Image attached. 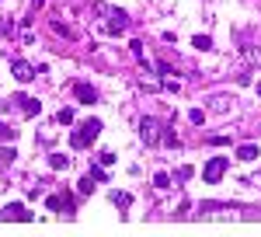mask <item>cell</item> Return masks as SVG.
Here are the masks:
<instances>
[{
    "instance_id": "ac0fdd59",
    "label": "cell",
    "mask_w": 261,
    "mask_h": 237,
    "mask_svg": "<svg viewBox=\"0 0 261 237\" xmlns=\"http://www.w3.org/2000/svg\"><path fill=\"white\" fill-rule=\"evenodd\" d=\"M188 118H192L195 126H202V122H205V112H202V108H192V112H188Z\"/></svg>"
},
{
    "instance_id": "ba28073f",
    "label": "cell",
    "mask_w": 261,
    "mask_h": 237,
    "mask_svg": "<svg viewBox=\"0 0 261 237\" xmlns=\"http://www.w3.org/2000/svg\"><path fill=\"white\" fill-rule=\"evenodd\" d=\"M73 94H77V101H84V105H94V101H98V91H94L91 84H77Z\"/></svg>"
},
{
    "instance_id": "e0dca14e",
    "label": "cell",
    "mask_w": 261,
    "mask_h": 237,
    "mask_svg": "<svg viewBox=\"0 0 261 237\" xmlns=\"http://www.w3.org/2000/svg\"><path fill=\"white\" fill-rule=\"evenodd\" d=\"M56 122H63V126H70V122H73V108H60V115H56Z\"/></svg>"
},
{
    "instance_id": "52a82bcc",
    "label": "cell",
    "mask_w": 261,
    "mask_h": 237,
    "mask_svg": "<svg viewBox=\"0 0 261 237\" xmlns=\"http://www.w3.org/2000/svg\"><path fill=\"white\" fill-rule=\"evenodd\" d=\"M125 28H129V14L125 11H108V32L112 35H122Z\"/></svg>"
},
{
    "instance_id": "30bf717a",
    "label": "cell",
    "mask_w": 261,
    "mask_h": 237,
    "mask_svg": "<svg viewBox=\"0 0 261 237\" xmlns=\"http://www.w3.org/2000/svg\"><path fill=\"white\" fill-rule=\"evenodd\" d=\"M77 192H81V196H91V192H94V178L84 175L81 181H77Z\"/></svg>"
},
{
    "instance_id": "6da1fadb",
    "label": "cell",
    "mask_w": 261,
    "mask_h": 237,
    "mask_svg": "<svg viewBox=\"0 0 261 237\" xmlns=\"http://www.w3.org/2000/svg\"><path fill=\"white\" fill-rule=\"evenodd\" d=\"M98 136H101V122L98 118H87V122H81V126L70 133V147H73V150H87V147H94Z\"/></svg>"
},
{
    "instance_id": "5b68a950",
    "label": "cell",
    "mask_w": 261,
    "mask_h": 237,
    "mask_svg": "<svg viewBox=\"0 0 261 237\" xmlns=\"http://www.w3.org/2000/svg\"><path fill=\"white\" fill-rule=\"evenodd\" d=\"M45 206H49V209H63L66 217H73V213H77V206H73L70 192H60V196H45Z\"/></svg>"
},
{
    "instance_id": "d6986e66",
    "label": "cell",
    "mask_w": 261,
    "mask_h": 237,
    "mask_svg": "<svg viewBox=\"0 0 261 237\" xmlns=\"http://www.w3.org/2000/svg\"><path fill=\"white\" fill-rule=\"evenodd\" d=\"M14 136H18V129H11V126L0 122V139H14Z\"/></svg>"
},
{
    "instance_id": "7a4b0ae2",
    "label": "cell",
    "mask_w": 261,
    "mask_h": 237,
    "mask_svg": "<svg viewBox=\"0 0 261 237\" xmlns=\"http://www.w3.org/2000/svg\"><path fill=\"white\" fill-rule=\"evenodd\" d=\"M164 126L161 118H153V115H143L140 118V139L146 143V147H157V143H164Z\"/></svg>"
},
{
    "instance_id": "ffe728a7",
    "label": "cell",
    "mask_w": 261,
    "mask_h": 237,
    "mask_svg": "<svg viewBox=\"0 0 261 237\" xmlns=\"http://www.w3.org/2000/svg\"><path fill=\"white\" fill-rule=\"evenodd\" d=\"M98 164H115V154H112V150H105V154L98 157Z\"/></svg>"
},
{
    "instance_id": "277c9868",
    "label": "cell",
    "mask_w": 261,
    "mask_h": 237,
    "mask_svg": "<svg viewBox=\"0 0 261 237\" xmlns=\"http://www.w3.org/2000/svg\"><path fill=\"white\" fill-rule=\"evenodd\" d=\"M223 175H226V157H213L205 168H202V178H205V185H220Z\"/></svg>"
},
{
    "instance_id": "8992f818",
    "label": "cell",
    "mask_w": 261,
    "mask_h": 237,
    "mask_svg": "<svg viewBox=\"0 0 261 237\" xmlns=\"http://www.w3.org/2000/svg\"><path fill=\"white\" fill-rule=\"evenodd\" d=\"M0 220H14V223H28L32 220V213L21 206V202H11V206H4L0 209Z\"/></svg>"
},
{
    "instance_id": "5bb4252c",
    "label": "cell",
    "mask_w": 261,
    "mask_h": 237,
    "mask_svg": "<svg viewBox=\"0 0 261 237\" xmlns=\"http://www.w3.org/2000/svg\"><path fill=\"white\" fill-rule=\"evenodd\" d=\"M49 164H53L56 171H66V168H70V157H63V154H53V157H49Z\"/></svg>"
},
{
    "instance_id": "3957f363",
    "label": "cell",
    "mask_w": 261,
    "mask_h": 237,
    "mask_svg": "<svg viewBox=\"0 0 261 237\" xmlns=\"http://www.w3.org/2000/svg\"><path fill=\"white\" fill-rule=\"evenodd\" d=\"M0 108H4V112H11V108H21L24 115H39V112H42V105H39L35 98H28V94H14V98L0 101Z\"/></svg>"
},
{
    "instance_id": "2e32d148",
    "label": "cell",
    "mask_w": 261,
    "mask_h": 237,
    "mask_svg": "<svg viewBox=\"0 0 261 237\" xmlns=\"http://www.w3.org/2000/svg\"><path fill=\"white\" fill-rule=\"evenodd\" d=\"M153 185H157V188H171V175H167V171H157V175H153Z\"/></svg>"
},
{
    "instance_id": "4fadbf2b",
    "label": "cell",
    "mask_w": 261,
    "mask_h": 237,
    "mask_svg": "<svg viewBox=\"0 0 261 237\" xmlns=\"http://www.w3.org/2000/svg\"><path fill=\"white\" fill-rule=\"evenodd\" d=\"M87 175L94 178V181H108V171H105V164H91V171Z\"/></svg>"
},
{
    "instance_id": "8fae6325",
    "label": "cell",
    "mask_w": 261,
    "mask_h": 237,
    "mask_svg": "<svg viewBox=\"0 0 261 237\" xmlns=\"http://www.w3.org/2000/svg\"><path fill=\"white\" fill-rule=\"evenodd\" d=\"M237 157H241V160H254V157H258V147L244 143V147H237Z\"/></svg>"
},
{
    "instance_id": "44dd1931",
    "label": "cell",
    "mask_w": 261,
    "mask_h": 237,
    "mask_svg": "<svg viewBox=\"0 0 261 237\" xmlns=\"http://www.w3.org/2000/svg\"><path fill=\"white\" fill-rule=\"evenodd\" d=\"M42 4H45V0H32V7H42Z\"/></svg>"
},
{
    "instance_id": "7402d4cb",
    "label": "cell",
    "mask_w": 261,
    "mask_h": 237,
    "mask_svg": "<svg viewBox=\"0 0 261 237\" xmlns=\"http://www.w3.org/2000/svg\"><path fill=\"white\" fill-rule=\"evenodd\" d=\"M258 94H261V80H258Z\"/></svg>"
},
{
    "instance_id": "9a60e30c",
    "label": "cell",
    "mask_w": 261,
    "mask_h": 237,
    "mask_svg": "<svg viewBox=\"0 0 261 237\" xmlns=\"http://www.w3.org/2000/svg\"><path fill=\"white\" fill-rule=\"evenodd\" d=\"M115 206H119V209H129V206H133V196H129V192H115Z\"/></svg>"
},
{
    "instance_id": "9c48e42d",
    "label": "cell",
    "mask_w": 261,
    "mask_h": 237,
    "mask_svg": "<svg viewBox=\"0 0 261 237\" xmlns=\"http://www.w3.org/2000/svg\"><path fill=\"white\" fill-rule=\"evenodd\" d=\"M14 77H18L21 84H28V80L35 77V70H32V63H24V59H14Z\"/></svg>"
},
{
    "instance_id": "7c38bea8",
    "label": "cell",
    "mask_w": 261,
    "mask_h": 237,
    "mask_svg": "<svg viewBox=\"0 0 261 237\" xmlns=\"http://www.w3.org/2000/svg\"><path fill=\"white\" fill-rule=\"evenodd\" d=\"M192 45H195L199 53H209V49H213V39H209V35H195V39H192Z\"/></svg>"
}]
</instances>
